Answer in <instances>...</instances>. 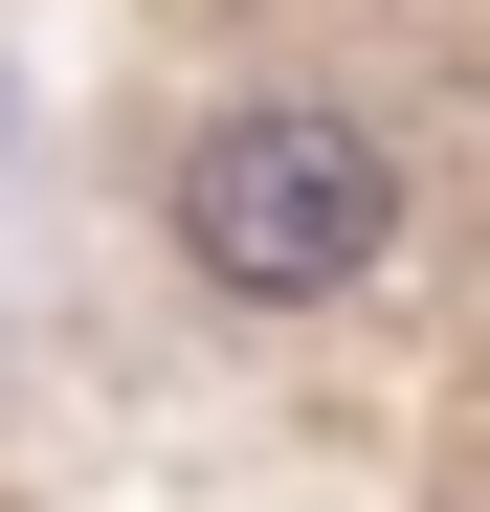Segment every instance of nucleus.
Listing matches in <instances>:
<instances>
[{
    "instance_id": "f257e3e1",
    "label": "nucleus",
    "mask_w": 490,
    "mask_h": 512,
    "mask_svg": "<svg viewBox=\"0 0 490 512\" xmlns=\"http://www.w3.org/2000/svg\"><path fill=\"white\" fill-rule=\"evenodd\" d=\"M179 245H201V290H245V312H335L379 245H401V156L357 112L268 90V112H223L179 156Z\"/></svg>"
}]
</instances>
